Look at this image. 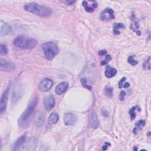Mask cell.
<instances>
[{
	"label": "cell",
	"instance_id": "cell-11",
	"mask_svg": "<svg viewBox=\"0 0 151 151\" xmlns=\"http://www.w3.org/2000/svg\"><path fill=\"white\" fill-rule=\"evenodd\" d=\"M44 106L47 110H51L55 106V99L52 95H48L44 99Z\"/></svg>",
	"mask_w": 151,
	"mask_h": 151
},
{
	"label": "cell",
	"instance_id": "cell-31",
	"mask_svg": "<svg viewBox=\"0 0 151 151\" xmlns=\"http://www.w3.org/2000/svg\"><path fill=\"white\" fill-rule=\"evenodd\" d=\"M102 115L105 116V117H108L109 116V112H107V110H106L105 109H102Z\"/></svg>",
	"mask_w": 151,
	"mask_h": 151
},
{
	"label": "cell",
	"instance_id": "cell-32",
	"mask_svg": "<svg viewBox=\"0 0 151 151\" xmlns=\"http://www.w3.org/2000/svg\"><path fill=\"white\" fill-rule=\"evenodd\" d=\"M106 53H107L106 50H101V51H100L99 52V55L101 56H103L105 55Z\"/></svg>",
	"mask_w": 151,
	"mask_h": 151
},
{
	"label": "cell",
	"instance_id": "cell-3",
	"mask_svg": "<svg viewBox=\"0 0 151 151\" xmlns=\"http://www.w3.org/2000/svg\"><path fill=\"white\" fill-rule=\"evenodd\" d=\"M37 44V40L34 38L20 36L14 40V45L21 49L30 50L34 48Z\"/></svg>",
	"mask_w": 151,
	"mask_h": 151
},
{
	"label": "cell",
	"instance_id": "cell-5",
	"mask_svg": "<svg viewBox=\"0 0 151 151\" xmlns=\"http://www.w3.org/2000/svg\"><path fill=\"white\" fill-rule=\"evenodd\" d=\"M114 13L115 12L112 8H107L100 13V18L104 21H110L115 18Z\"/></svg>",
	"mask_w": 151,
	"mask_h": 151
},
{
	"label": "cell",
	"instance_id": "cell-1",
	"mask_svg": "<svg viewBox=\"0 0 151 151\" xmlns=\"http://www.w3.org/2000/svg\"><path fill=\"white\" fill-rule=\"evenodd\" d=\"M38 99L37 97L34 98L32 100V102L30 103V104L25 110V111L19 118L18 123L21 128L27 127L30 122L32 121L38 104Z\"/></svg>",
	"mask_w": 151,
	"mask_h": 151
},
{
	"label": "cell",
	"instance_id": "cell-15",
	"mask_svg": "<svg viewBox=\"0 0 151 151\" xmlns=\"http://www.w3.org/2000/svg\"><path fill=\"white\" fill-rule=\"evenodd\" d=\"M105 76L107 78H112L117 74V70L111 66L107 65L106 67L105 72Z\"/></svg>",
	"mask_w": 151,
	"mask_h": 151
},
{
	"label": "cell",
	"instance_id": "cell-17",
	"mask_svg": "<svg viewBox=\"0 0 151 151\" xmlns=\"http://www.w3.org/2000/svg\"><path fill=\"white\" fill-rule=\"evenodd\" d=\"M89 125L92 128H97L99 126V121L95 113H93L90 116Z\"/></svg>",
	"mask_w": 151,
	"mask_h": 151
},
{
	"label": "cell",
	"instance_id": "cell-24",
	"mask_svg": "<svg viewBox=\"0 0 151 151\" xmlns=\"http://www.w3.org/2000/svg\"><path fill=\"white\" fill-rule=\"evenodd\" d=\"M128 61L129 62V63H130L131 65L132 66H136V64H138V62L137 60H135L134 59V56H129L128 59Z\"/></svg>",
	"mask_w": 151,
	"mask_h": 151
},
{
	"label": "cell",
	"instance_id": "cell-34",
	"mask_svg": "<svg viewBox=\"0 0 151 151\" xmlns=\"http://www.w3.org/2000/svg\"><path fill=\"white\" fill-rule=\"evenodd\" d=\"M68 5H73V4H74L76 3L75 1H67L66 2Z\"/></svg>",
	"mask_w": 151,
	"mask_h": 151
},
{
	"label": "cell",
	"instance_id": "cell-20",
	"mask_svg": "<svg viewBox=\"0 0 151 151\" xmlns=\"http://www.w3.org/2000/svg\"><path fill=\"white\" fill-rule=\"evenodd\" d=\"M125 27V25L122 23H115L114 26H113V33L115 34H120V32H119V30L120 28H124Z\"/></svg>",
	"mask_w": 151,
	"mask_h": 151
},
{
	"label": "cell",
	"instance_id": "cell-14",
	"mask_svg": "<svg viewBox=\"0 0 151 151\" xmlns=\"http://www.w3.org/2000/svg\"><path fill=\"white\" fill-rule=\"evenodd\" d=\"M26 134H24L20 136L17 140L15 141L14 147H13V150H18L20 147L23 146V145L25 143L26 140Z\"/></svg>",
	"mask_w": 151,
	"mask_h": 151
},
{
	"label": "cell",
	"instance_id": "cell-7",
	"mask_svg": "<svg viewBox=\"0 0 151 151\" xmlns=\"http://www.w3.org/2000/svg\"><path fill=\"white\" fill-rule=\"evenodd\" d=\"M15 68V65L9 61L1 58L0 59V68L2 71H12Z\"/></svg>",
	"mask_w": 151,
	"mask_h": 151
},
{
	"label": "cell",
	"instance_id": "cell-25",
	"mask_svg": "<svg viewBox=\"0 0 151 151\" xmlns=\"http://www.w3.org/2000/svg\"><path fill=\"white\" fill-rule=\"evenodd\" d=\"M80 81H81V83H82V85H83V86L84 87H85L86 89H87L89 90H91L92 89V87H91V86H90V85H87V80L85 79H83V78L81 80H80Z\"/></svg>",
	"mask_w": 151,
	"mask_h": 151
},
{
	"label": "cell",
	"instance_id": "cell-16",
	"mask_svg": "<svg viewBox=\"0 0 151 151\" xmlns=\"http://www.w3.org/2000/svg\"><path fill=\"white\" fill-rule=\"evenodd\" d=\"M44 122V115L42 112H38L35 119V123L37 127H41Z\"/></svg>",
	"mask_w": 151,
	"mask_h": 151
},
{
	"label": "cell",
	"instance_id": "cell-2",
	"mask_svg": "<svg viewBox=\"0 0 151 151\" xmlns=\"http://www.w3.org/2000/svg\"><path fill=\"white\" fill-rule=\"evenodd\" d=\"M24 9L26 11L40 17H48L53 13L52 9L47 7L41 5L36 3H31L25 5Z\"/></svg>",
	"mask_w": 151,
	"mask_h": 151
},
{
	"label": "cell",
	"instance_id": "cell-18",
	"mask_svg": "<svg viewBox=\"0 0 151 151\" xmlns=\"http://www.w3.org/2000/svg\"><path fill=\"white\" fill-rule=\"evenodd\" d=\"M133 16L132 18V23L130 25V29L132 30L134 32H136V34L139 36L140 35V32L139 29V25H138V23L137 22V21L135 20V14H133Z\"/></svg>",
	"mask_w": 151,
	"mask_h": 151
},
{
	"label": "cell",
	"instance_id": "cell-26",
	"mask_svg": "<svg viewBox=\"0 0 151 151\" xmlns=\"http://www.w3.org/2000/svg\"><path fill=\"white\" fill-rule=\"evenodd\" d=\"M136 107H133L132 108H131V109H130V111H129V114L130 115V117H131L132 120L135 119V118L136 117V113H135Z\"/></svg>",
	"mask_w": 151,
	"mask_h": 151
},
{
	"label": "cell",
	"instance_id": "cell-21",
	"mask_svg": "<svg viewBox=\"0 0 151 151\" xmlns=\"http://www.w3.org/2000/svg\"><path fill=\"white\" fill-rule=\"evenodd\" d=\"M8 48L5 44L1 43L0 45V54L1 55H5L8 53Z\"/></svg>",
	"mask_w": 151,
	"mask_h": 151
},
{
	"label": "cell",
	"instance_id": "cell-28",
	"mask_svg": "<svg viewBox=\"0 0 151 151\" xmlns=\"http://www.w3.org/2000/svg\"><path fill=\"white\" fill-rule=\"evenodd\" d=\"M112 60V57L110 55H106L105 57V60H103V61L101 62V65H106L107 64L110 60Z\"/></svg>",
	"mask_w": 151,
	"mask_h": 151
},
{
	"label": "cell",
	"instance_id": "cell-6",
	"mask_svg": "<svg viewBox=\"0 0 151 151\" xmlns=\"http://www.w3.org/2000/svg\"><path fill=\"white\" fill-rule=\"evenodd\" d=\"M9 87H7L5 90L3 95H2L1 102H0V113H1V114H3L6 110L8 96H9Z\"/></svg>",
	"mask_w": 151,
	"mask_h": 151
},
{
	"label": "cell",
	"instance_id": "cell-33",
	"mask_svg": "<svg viewBox=\"0 0 151 151\" xmlns=\"http://www.w3.org/2000/svg\"><path fill=\"white\" fill-rule=\"evenodd\" d=\"M109 145H110V144H109V143H107V142H106V144H105V145L103 146V148H102V149L103 150H106L107 149V148H108V146H109Z\"/></svg>",
	"mask_w": 151,
	"mask_h": 151
},
{
	"label": "cell",
	"instance_id": "cell-22",
	"mask_svg": "<svg viewBox=\"0 0 151 151\" xmlns=\"http://www.w3.org/2000/svg\"><path fill=\"white\" fill-rule=\"evenodd\" d=\"M143 67L146 70H150L151 68V64H150V57H149L143 64Z\"/></svg>",
	"mask_w": 151,
	"mask_h": 151
},
{
	"label": "cell",
	"instance_id": "cell-10",
	"mask_svg": "<svg viewBox=\"0 0 151 151\" xmlns=\"http://www.w3.org/2000/svg\"><path fill=\"white\" fill-rule=\"evenodd\" d=\"M64 122L67 126L73 125L77 122V117L73 113H66L64 116Z\"/></svg>",
	"mask_w": 151,
	"mask_h": 151
},
{
	"label": "cell",
	"instance_id": "cell-19",
	"mask_svg": "<svg viewBox=\"0 0 151 151\" xmlns=\"http://www.w3.org/2000/svg\"><path fill=\"white\" fill-rule=\"evenodd\" d=\"M58 120V115L57 113L53 112L48 117V123L50 124H56Z\"/></svg>",
	"mask_w": 151,
	"mask_h": 151
},
{
	"label": "cell",
	"instance_id": "cell-4",
	"mask_svg": "<svg viewBox=\"0 0 151 151\" xmlns=\"http://www.w3.org/2000/svg\"><path fill=\"white\" fill-rule=\"evenodd\" d=\"M42 49L46 58L48 60H53L58 52L57 44L52 42H48L43 44Z\"/></svg>",
	"mask_w": 151,
	"mask_h": 151
},
{
	"label": "cell",
	"instance_id": "cell-9",
	"mask_svg": "<svg viewBox=\"0 0 151 151\" xmlns=\"http://www.w3.org/2000/svg\"><path fill=\"white\" fill-rule=\"evenodd\" d=\"M82 5L86 11L88 13H93L98 6L97 3L96 1H93V0L83 1Z\"/></svg>",
	"mask_w": 151,
	"mask_h": 151
},
{
	"label": "cell",
	"instance_id": "cell-12",
	"mask_svg": "<svg viewBox=\"0 0 151 151\" xmlns=\"http://www.w3.org/2000/svg\"><path fill=\"white\" fill-rule=\"evenodd\" d=\"M12 31V28L8 23L4 22L3 20L1 21V26H0V35L1 36H6Z\"/></svg>",
	"mask_w": 151,
	"mask_h": 151
},
{
	"label": "cell",
	"instance_id": "cell-8",
	"mask_svg": "<svg viewBox=\"0 0 151 151\" xmlns=\"http://www.w3.org/2000/svg\"><path fill=\"white\" fill-rule=\"evenodd\" d=\"M53 85V80L50 79L46 78L43 80L42 81L40 82L38 87L41 92H47L52 87Z\"/></svg>",
	"mask_w": 151,
	"mask_h": 151
},
{
	"label": "cell",
	"instance_id": "cell-35",
	"mask_svg": "<svg viewBox=\"0 0 151 151\" xmlns=\"http://www.w3.org/2000/svg\"><path fill=\"white\" fill-rule=\"evenodd\" d=\"M130 86V84L129 83H125V84L123 85V87L124 88H127Z\"/></svg>",
	"mask_w": 151,
	"mask_h": 151
},
{
	"label": "cell",
	"instance_id": "cell-13",
	"mask_svg": "<svg viewBox=\"0 0 151 151\" xmlns=\"http://www.w3.org/2000/svg\"><path fill=\"white\" fill-rule=\"evenodd\" d=\"M68 87V84L67 82H62L61 83L58 84L56 87L55 92L58 95H62L66 91Z\"/></svg>",
	"mask_w": 151,
	"mask_h": 151
},
{
	"label": "cell",
	"instance_id": "cell-27",
	"mask_svg": "<svg viewBox=\"0 0 151 151\" xmlns=\"http://www.w3.org/2000/svg\"><path fill=\"white\" fill-rule=\"evenodd\" d=\"M145 120H139V121H138V122H136V127L135 128L136 129L139 128V129L140 130V129H141V128L143 127L145 125Z\"/></svg>",
	"mask_w": 151,
	"mask_h": 151
},
{
	"label": "cell",
	"instance_id": "cell-29",
	"mask_svg": "<svg viewBox=\"0 0 151 151\" xmlns=\"http://www.w3.org/2000/svg\"><path fill=\"white\" fill-rule=\"evenodd\" d=\"M126 93L125 91H124V90H122V91H121V92H120V95H119V99L120 100H123L125 99V97L126 96Z\"/></svg>",
	"mask_w": 151,
	"mask_h": 151
},
{
	"label": "cell",
	"instance_id": "cell-30",
	"mask_svg": "<svg viewBox=\"0 0 151 151\" xmlns=\"http://www.w3.org/2000/svg\"><path fill=\"white\" fill-rule=\"evenodd\" d=\"M126 77H123L121 80H120V81H119V87L120 88V89H122V87H123V83L125 82V80H126Z\"/></svg>",
	"mask_w": 151,
	"mask_h": 151
},
{
	"label": "cell",
	"instance_id": "cell-23",
	"mask_svg": "<svg viewBox=\"0 0 151 151\" xmlns=\"http://www.w3.org/2000/svg\"><path fill=\"white\" fill-rule=\"evenodd\" d=\"M113 89L111 87H107L105 89V94L108 97H112L113 96Z\"/></svg>",
	"mask_w": 151,
	"mask_h": 151
},
{
	"label": "cell",
	"instance_id": "cell-36",
	"mask_svg": "<svg viewBox=\"0 0 151 151\" xmlns=\"http://www.w3.org/2000/svg\"><path fill=\"white\" fill-rule=\"evenodd\" d=\"M134 150H138V149H136V148H134Z\"/></svg>",
	"mask_w": 151,
	"mask_h": 151
}]
</instances>
